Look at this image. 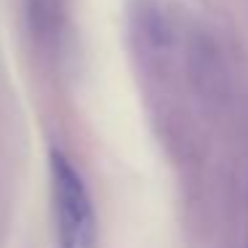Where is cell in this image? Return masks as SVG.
Returning <instances> with one entry per match:
<instances>
[{"instance_id": "obj_1", "label": "cell", "mask_w": 248, "mask_h": 248, "mask_svg": "<svg viewBox=\"0 0 248 248\" xmlns=\"http://www.w3.org/2000/svg\"><path fill=\"white\" fill-rule=\"evenodd\" d=\"M56 248H99V221L91 192L75 163L59 150L48 152Z\"/></svg>"}, {"instance_id": "obj_2", "label": "cell", "mask_w": 248, "mask_h": 248, "mask_svg": "<svg viewBox=\"0 0 248 248\" xmlns=\"http://www.w3.org/2000/svg\"><path fill=\"white\" fill-rule=\"evenodd\" d=\"M131 32L150 54H166L173 46L171 19L157 0H136L131 6Z\"/></svg>"}, {"instance_id": "obj_3", "label": "cell", "mask_w": 248, "mask_h": 248, "mask_svg": "<svg viewBox=\"0 0 248 248\" xmlns=\"http://www.w3.org/2000/svg\"><path fill=\"white\" fill-rule=\"evenodd\" d=\"M27 24L35 43L54 48L64 30V0H27Z\"/></svg>"}, {"instance_id": "obj_4", "label": "cell", "mask_w": 248, "mask_h": 248, "mask_svg": "<svg viewBox=\"0 0 248 248\" xmlns=\"http://www.w3.org/2000/svg\"><path fill=\"white\" fill-rule=\"evenodd\" d=\"M246 248H248V246H246Z\"/></svg>"}]
</instances>
